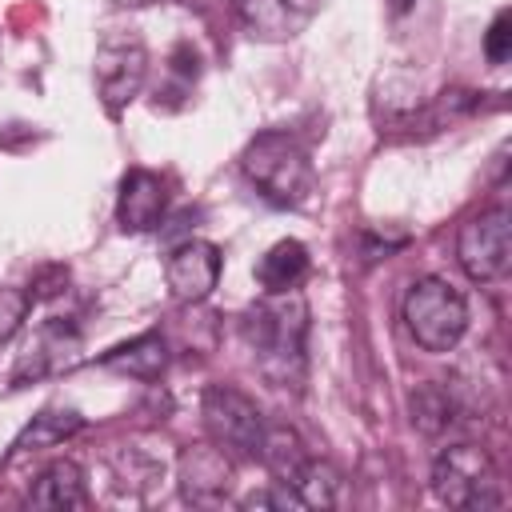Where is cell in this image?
Masks as SVG:
<instances>
[{"mask_svg":"<svg viewBox=\"0 0 512 512\" xmlns=\"http://www.w3.org/2000/svg\"><path fill=\"white\" fill-rule=\"evenodd\" d=\"M244 344L256 356V368L276 388H300L304 380V336L308 304L300 292H268L240 320Z\"/></svg>","mask_w":512,"mask_h":512,"instance_id":"6da1fadb","label":"cell"},{"mask_svg":"<svg viewBox=\"0 0 512 512\" xmlns=\"http://www.w3.org/2000/svg\"><path fill=\"white\" fill-rule=\"evenodd\" d=\"M240 168L260 188V196L280 208H296L312 192V160L300 148V140L288 132L272 128V132L252 136L240 156Z\"/></svg>","mask_w":512,"mask_h":512,"instance_id":"7a4b0ae2","label":"cell"},{"mask_svg":"<svg viewBox=\"0 0 512 512\" xmlns=\"http://www.w3.org/2000/svg\"><path fill=\"white\" fill-rule=\"evenodd\" d=\"M404 324L424 352H452L468 328V304L448 280L424 276L404 296Z\"/></svg>","mask_w":512,"mask_h":512,"instance_id":"3957f363","label":"cell"},{"mask_svg":"<svg viewBox=\"0 0 512 512\" xmlns=\"http://www.w3.org/2000/svg\"><path fill=\"white\" fill-rule=\"evenodd\" d=\"M432 492L448 508H500L504 492L496 480V464L480 444H452L436 456Z\"/></svg>","mask_w":512,"mask_h":512,"instance_id":"277c9868","label":"cell"},{"mask_svg":"<svg viewBox=\"0 0 512 512\" xmlns=\"http://www.w3.org/2000/svg\"><path fill=\"white\" fill-rule=\"evenodd\" d=\"M200 412H204V428H208V436H212V444L220 452H232V456H244V460H260L264 416H260V408L244 392L212 384L204 392Z\"/></svg>","mask_w":512,"mask_h":512,"instance_id":"5b68a950","label":"cell"},{"mask_svg":"<svg viewBox=\"0 0 512 512\" xmlns=\"http://www.w3.org/2000/svg\"><path fill=\"white\" fill-rule=\"evenodd\" d=\"M456 256H460V268L476 284L500 280L512 268V216H508V208H488V212L472 216L460 228Z\"/></svg>","mask_w":512,"mask_h":512,"instance_id":"8992f818","label":"cell"},{"mask_svg":"<svg viewBox=\"0 0 512 512\" xmlns=\"http://www.w3.org/2000/svg\"><path fill=\"white\" fill-rule=\"evenodd\" d=\"M96 92L100 100L108 104V112H120L144 84V72H148V52L140 44V36L132 32H108L96 48Z\"/></svg>","mask_w":512,"mask_h":512,"instance_id":"52a82bcc","label":"cell"},{"mask_svg":"<svg viewBox=\"0 0 512 512\" xmlns=\"http://www.w3.org/2000/svg\"><path fill=\"white\" fill-rule=\"evenodd\" d=\"M164 280L176 300H184V304L204 300L220 280V248L208 240H184L180 248H172L168 264H164Z\"/></svg>","mask_w":512,"mask_h":512,"instance_id":"ba28073f","label":"cell"},{"mask_svg":"<svg viewBox=\"0 0 512 512\" xmlns=\"http://www.w3.org/2000/svg\"><path fill=\"white\" fill-rule=\"evenodd\" d=\"M168 208V188L156 172L132 168L120 180V200H116V220L124 232H152Z\"/></svg>","mask_w":512,"mask_h":512,"instance_id":"9c48e42d","label":"cell"},{"mask_svg":"<svg viewBox=\"0 0 512 512\" xmlns=\"http://www.w3.org/2000/svg\"><path fill=\"white\" fill-rule=\"evenodd\" d=\"M232 488V460L228 452L204 444L180 456V492L188 504H220Z\"/></svg>","mask_w":512,"mask_h":512,"instance_id":"30bf717a","label":"cell"},{"mask_svg":"<svg viewBox=\"0 0 512 512\" xmlns=\"http://www.w3.org/2000/svg\"><path fill=\"white\" fill-rule=\"evenodd\" d=\"M320 0H236V12L244 28L260 40H288L296 36L312 16Z\"/></svg>","mask_w":512,"mask_h":512,"instance_id":"8fae6325","label":"cell"},{"mask_svg":"<svg viewBox=\"0 0 512 512\" xmlns=\"http://www.w3.org/2000/svg\"><path fill=\"white\" fill-rule=\"evenodd\" d=\"M304 276H308V248L300 240L272 244L256 264V280L264 292H296Z\"/></svg>","mask_w":512,"mask_h":512,"instance_id":"7c38bea8","label":"cell"},{"mask_svg":"<svg viewBox=\"0 0 512 512\" xmlns=\"http://www.w3.org/2000/svg\"><path fill=\"white\" fill-rule=\"evenodd\" d=\"M88 500V484L76 460H56L36 476L32 504L36 508H80Z\"/></svg>","mask_w":512,"mask_h":512,"instance_id":"4fadbf2b","label":"cell"},{"mask_svg":"<svg viewBox=\"0 0 512 512\" xmlns=\"http://www.w3.org/2000/svg\"><path fill=\"white\" fill-rule=\"evenodd\" d=\"M288 496H292V504L296 508H332L336 500H340V476L328 468V464H320V460H304L288 480H276Z\"/></svg>","mask_w":512,"mask_h":512,"instance_id":"5bb4252c","label":"cell"},{"mask_svg":"<svg viewBox=\"0 0 512 512\" xmlns=\"http://www.w3.org/2000/svg\"><path fill=\"white\" fill-rule=\"evenodd\" d=\"M104 364L116 368V372H128L136 380H156L168 364V352H164V340L156 332H144L132 344H120V348L104 352Z\"/></svg>","mask_w":512,"mask_h":512,"instance_id":"9a60e30c","label":"cell"},{"mask_svg":"<svg viewBox=\"0 0 512 512\" xmlns=\"http://www.w3.org/2000/svg\"><path fill=\"white\" fill-rule=\"evenodd\" d=\"M80 416L76 412H68V408H44L28 428H24V436L16 440V448L20 452H40V448H52V444H60V440H68L72 432H80Z\"/></svg>","mask_w":512,"mask_h":512,"instance_id":"2e32d148","label":"cell"},{"mask_svg":"<svg viewBox=\"0 0 512 512\" xmlns=\"http://www.w3.org/2000/svg\"><path fill=\"white\" fill-rule=\"evenodd\" d=\"M452 412H456V404H452V392H448L444 384H420V388L412 392V420H416V428H424L428 436L444 432V428L452 424Z\"/></svg>","mask_w":512,"mask_h":512,"instance_id":"e0dca14e","label":"cell"},{"mask_svg":"<svg viewBox=\"0 0 512 512\" xmlns=\"http://www.w3.org/2000/svg\"><path fill=\"white\" fill-rule=\"evenodd\" d=\"M32 308V292H20V288H0V340H8L20 320L28 316Z\"/></svg>","mask_w":512,"mask_h":512,"instance_id":"ac0fdd59","label":"cell"},{"mask_svg":"<svg viewBox=\"0 0 512 512\" xmlns=\"http://www.w3.org/2000/svg\"><path fill=\"white\" fill-rule=\"evenodd\" d=\"M484 56H488L492 64H504V60L512 56V12H508V8L496 12V20H492V28H488V36H484Z\"/></svg>","mask_w":512,"mask_h":512,"instance_id":"d6986e66","label":"cell"},{"mask_svg":"<svg viewBox=\"0 0 512 512\" xmlns=\"http://www.w3.org/2000/svg\"><path fill=\"white\" fill-rule=\"evenodd\" d=\"M112 4H124V8H140V4H152V0H112Z\"/></svg>","mask_w":512,"mask_h":512,"instance_id":"ffe728a7","label":"cell"},{"mask_svg":"<svg viewBox=\"0 0 512 512\" xmlns=\"http://www.w3.org/2000/svg\"><path fill=\"white\" fill-rule=\"evenodd\" d=\"M392 4H396V8H400V12H404V8H408V4H412V0H392Z\"/></svg>","mask_w":512,"mask_h":512,"instance_id":"44dd1931","label":"cell"}]
</instances>
